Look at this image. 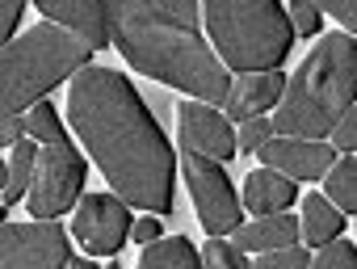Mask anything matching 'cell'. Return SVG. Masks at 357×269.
Masks as SVG:
<instances>
[{
    "label": "cell",
    "instance_id": "7402d4cb",
    "mask_svg": "<svg viewBox=\"0 0 357 269\" xmlns=\"http://www.w3.org/2000/svg\"><path fill=\"white\" fill-rule=\"evenodd\" d=\"M311 261H315L319 269H340V265H353V261H357V252H353V244H349V240H336V236H332V240H324V244H319V252H315Z\"/></svg>",
    "mask_w": 357,
    "mask_h": 269
},
{
    "label": "cell",
    "instance_id": "ac0fdd59",
    "mask_svg": "<svg viewBox=\"0 0 357 269\" xmlns=\"http://www.w3.org/2000/svg\"><path fill=\"white\" fill-rule=\"evenodd\" d=\"M324 181H328V202L336 210L353 215L357 210V160H353V152L344 160H332L328 173H324Z\"/></svg>",
    "mask_w": 357,
    "mask_h": 269
},
{
    "label": "cell",
    "instance_id": "603a6c76",
    "mask_svg": "<svg viewBox=\"0 0 357 269\" xmlns=\"http://www.w3.org/2000/svg\"><path fill=\"white\" fill-rule=\"evenodd\" d=\"M286 17H290V30L298 38H315L319 34V5H311V0H294Z\"/></svg>",
    "mask_w": 357,
    "mask_h": 269
},
{
    "label": "cell",
    "instance_id": "7a4b0ae2",
    "mask_svg": "<svg viewBox=\"0 0 357 269\" xmlns=\"http://www.w3.org/2000/svg\"><path fill=\"white\" fill-rule=\"evenodd\" d=\"M109 38L130 59L135 72L176 84L202 101H223L231 80L198 26L176 22L172 13L147 5V0H109Z\"/></svg>",
    "mask_w": 357,
    "mask_h": 269
},
{
    "label": "cell",
    "instance_id": "4fadbf2b",
    "mask_svg": "<svg viewBox=\"0 0 357 269\" xmlns=\"http://www.w3.org/2000/svg\"><path fill=\"white\" fill-rule=\"evenodd\" d=\"M278 97H282V72L265 68V72H240V84L227 89L223 105H227V118H240L244 122V118L278 105Z\"/></svg>",
    "mask_w": 357,
    "mask_h": 269
},
{
    "label": "cell",
    "instance_id": "cb8c5ba5",
    "mask_svg": "<svg viewBox=\"0 0 357 269\" xmlns=\"http://www.w3.org/2000/svg\"><path fill=\"white\" fill-rule=\"evenodd\" d=\"M269 134H273V126H269L265 118H257V114L244 118V130L236 134V152H257V148L269 139Z\"/></svg>",
    "mask_w": 357,
    "mask_h": 269
},
{
    "label": "cell",
    "instance_id": "484cf974",
    "mask_svg": "<svg viewBox=\"0 0 357 269\" xmlns=\"http://www.w3.org/2000/svg\"><path fill=\"white\" fill-rule=\"evenodd\" d=\"M22 9H26V0H0V47L13 38V26L22 22Z\"/></svg>",
    "mask_w": 357,
    "mask_h": 269
},
{
    "label": "cell",
    "instance_id": "5b68a950",
    "mask_svg": "<svg viewBox=\"0 0 357 269\" xmlns=\"http://www.w3.org/2000/svg\"><path fill=\"white\" fill-rule=\"evenodd\" d=\"M202 5H206V30L227 68L265 72L290 55L294 30L278 0H202Z\"/></svg>",
    "mask_w": 357,
    "mask_h": 269
},
{
    "label": "cell",
    "instance_id": "7c38bea8",
    "mask_svg": "<svg viewBox=\"0 0 357 269\" xmlns=\"http://www.w3.org/2000/svg\"><path fill=\"white\" fill-rule=\"evenodd\" d=\"M38 13L63 22L93 51L109 47V0H38Z\"/></svg>",
    "mask_w": 357,
    "mask_h": 269
},
{
    "label": "cell",
    "instance_id": "ffe728a7",
    "mask_svg": "<svg viewBox=\"0 0 357 269\" xmlns=\"http://www.w3.org/2000/svg\"><path fill=\"white\" fill-rule=\"evenodd\" d=\"M257 265L261 269H307L311 265V252L298 248V244H282V248H265V256Z\"/></svg>",
    "mask_w": 357,
    "mask_h": 269
},
{
    "label": "cell",
    "instance_id": "4dcf8cb0",
    "mask_svg": "<svg viewBox=\"0 0 357 269\" xmlns=\"http://www.w3.org/2000/svg\"><path fill=\"white\" fill-rule=\"evenodd\" d=\"M0 223H5V202H0Z\"/></svg>",
    "mask_w": 357,
    "mask_h": 269
},
{
    "label": "cell",
    "instance_id": "30bf717a",
    "mask_svg": "<svg viewBox=\"0 0 357 269\" xmlns=\"http://www.w3.org/2000/svg\"><path fill=\"white\" fill-rule=\"evenodd\" d=\"M176 126H181V144L198 156H211V160H227L236 156V134L227 126V118H219L211 105L202 101H190L176 109Z\"/></svg>",
    "mask_w": 357,
    "mask_h": 269
},
{
    "label": "cell",
    "instance_id": "9c48e42d",
    "mask_svg": "<svg viewBox=\"0 0 357 269\" xmlns=\"http://www.w3.org/2000/svg\"><path fill=\"white\" fill-rule=\"evenodd\" d=\"M72 231L80 236V244L97 256H114L122 244H126V231H130V215H126V202L118 194H89L76 210V223Z\"/></svg>",
    "mask_w": 357,
    "mask_h": 269
},
{
    "label": "cell",
    "instance_id": "9a60e30c",
    "mask_svg": "<svg viewBox=\"0 0 357 269\" xmlns=\"http://www.w3.org/2000/svg\"><path fill=\"white\" fill-rule=\"evenodd\" d=\"M294 240H298V219H290L286 210H273V215H261L248 227H236V248L240 252H265V248H282V244H294Z\"/></svg>",
    "mask_w": 357,
    "mask_h": 269
},
{
    "label": "cell",
    "instance_id": "83f0119b",
    "mask_svg": "<svg viewBox=\"0 0 357 269\" xmlns=\"http://www.w3.org/2000/svg\"><path fill=\"white\" fill-rule=\"evenodd\" d=\"M22 134H26V118H17V114L0 118V148H13Z\"/></svg>",
    "mask_w": 357,
    "mask_h": 269
},
{
    "label": "cell",
    "instance_id": "2e32d148",
    "mask_svg": "<svg viewBox=\"0 0 357 269\" xmlns=\"http://www.w3.org/2000/svg\"><path fill=\"white\" fill-rule=\"evenodd\" d=\"M340 227H344V210H336L328 198H307L303 202V219H298V236L311 244V248H319L324 240H332V236H340Z\"/></svg>",
    "mask_w": 357,
    "mask_h": 269
},
{
    "label": "cell",
    "instance_id": "44dd1931",
    "mask_svg": "<svg viewBox=\"0 0 357 269\" xmlns=\"http://www.w3.org/2000/svg\"><path fill=\"white\" fill-rule=\"evenodd\" d=\"M202 261L211 265V269H244L248 265V252H240L236 244H227V240H211L206 244V252H202Z\"/></svg>",
    "mask_w": 357,
    "mask_h": 269
},
{
    "label": "cell",
    "instance_id": "8fae6325",
    "mask_svg": "<svg viewBox=\"0 0 357 269\" xmlns=\"http://www.w3.org/2000/svg\"><path fill=\"white\" fill-rule=\"evenodd\" d=\"M257 152H261L265 169H282V173L294 177V181H315V177H324L328 164L336 160L328 144L294 139V134H278V139H265Z\"/></svg>",
    "mask_w": 357,
    "mask_h": 269
},
{
    "label": "cell",
    "instance_id": "d6986e66",
    "mask_svg": "<svg viewBox=\"0 0 357 269\" xmlns=\"http://www.w3.org/2000/svg\"><path fill=\"white\" fill-rule=\"evenodd\" d=\"M34 144L30 139H17L13 144V160H9V177H5V185H0V202L5 206H13L22 194H26V185H30V173H34Z\"/></svg>",
    "mask_w": 357,
    "mask_h": 269
},
{
    "label": "cell",
    "instance_id": "ba28073f",
    "mask_svg": "<svg viewBox=\"0 0 357 269\" xmlns=\"http://www.w3.org/2000/svg\"><path fill=\"white\" fill-rule=\"evenodd\" d=\"M68 231L59 223H13L0 231V265H22V269H51L68 265Z\"/></svg>",
    "mask_w": 357,
    "mask_h": 269
},
{
    "label": "cell",
    "instance_id": "f1b7e54d",
    "mask_svg": "<svg viewBox=\"0 0 357 269\" xmlns=\"http://www.w3.org/2000/svg\"><path fill=\"white\" fill-rule=\"evenodd\" d=\"M126 236H135L139 244H151V240L160 236V219H151V215H143L139 223H130V231H126Z\"/></svg>",
    "mask_w": 357,
    "mask_h": 269
},
{
    "label": "cell",
    "instance_id": "6da1fadb",
    "mask_svg": "<svg viewBox=\"0 0 357 269\" xmlns=\"http://www.w3.org/2000/svg\"><path fill=\"white\" fill-rule=\"evenodd\" d=\"M68 114L126 206L172 215V148L122 72L76 68L68 84Z\"/></svg>",
    "mask_w": 357,
    "mask_h": 269
},
{
    "label": "cell",
    "instance_id": "8992f818",
    "mask_svg": "<svg viewBox=\"0 0 357 269\" xmlns=\"http://www.w3.org/2000/svg\"><path fill=\"white\" fill-rule=\"evenodd\" d=\"M84 160H80V152H76V144L68 139V134L59 130L55 139H47L43 144V152L34 156V173H30V210H34V219H55V215H63L72 202H76V194H80V185H84Z\"/></svg>",
    "mask_w": 357,
    "mask_h": 269
},
{
    "label": "cell",
    "instance_id": "52a82bcc",
    "mask_svg": "<svg viewBox=\"0 0 357 269\" xmlns=\"http://www.w3.org/2000/svg\"><path fill=\"white\" fill-rule=\"evenodd\" d=\"M185 181H190V194H194V206H198V219L211 236H227L240 227V202H236V190L227 181V173L211 160V156H198L185 148Z\"/></svg>",
    "mask_w": 357,
    "mask_h": 269
},
{
    "label": "cell",
    "instance_id": "e0dca14e",
    "mask_svg": "<svg viewBox=\"0 0 357 269\" xmlns=\"http://www.w3.org/2000/svg\"><path fill=\"white\" fill-rule=\"evenodd\" d=\"M139 265L143 269H194V265H202V256L194 252V244L185 236H172V240H160L155 236L151 244H143Z\"/></svg>",
    "mask_w": 357,
    "mask_h": 269
},
{
    "label": "cell",
    "instance_id": "277c9868",
    "mask_svg": "<svg viewBox=\"0 0 357 269\" xmlns=\"http://www.w3.org/2000/svg\"><path fill=\"white\" fill-rule=\"evenodd\" d=\"M89 55L93 47L80 34L55 30V26H34L9 51L0 47V118L22 114V105H34L38 97H47Z\"/></svg>",
    "mask_w": 357,
    "mask_h": 269
},
{
    "label": "cell",
    "instance_id": "d4e9b609",
    "mask_svg": "<svg viewBox=\"0 0 357 269\" xmlns=\"http://www.w3.org/2000/svg\"><path fill=\"white\" fill-rule=\"evenodd\" d=\"M328 134H332V144H336L340 152H353V148H357V114H353V105L328 126Z\"/></svg>",
    "mask_w": 357,
    "mask_h": 269
},
{
    "label": "cell",
    "instance_id": "f546056e",
    "mask_svg": "<svg viewBox=\"0 0 357 269\" xmlns=\"http://www.w3.org/2000/svg\"><path fill=\"white\" fill-rule=\"evenodd\" d=\"M5 177H9V164H0V185H5Z\"/></svg>",
    "mask_w": 357,
    "mask_h": 269
},
{
    "label": "cell",
    "instance_id": "4316f807",
    "mask_svg": "<svg viewBox=\"0 0 357 269\" xmlns=\"http://www.w3.org/2000/svg\"><path fill=\"white\" fill-rule=\"evenodd\" d=\"M311 5H324L340 26H349V34H353V26H357V5L353 0H311Z\"/></svg>",
    "mask_w": 357,
    "mask_h": 269
},
{
    "label": "cell",
    "instance_id": "5bb4252c",
    "mask_svg": "<svg viewBox=\"0 0 357 269\" xmlns=\"http://www.w3.org/2000/svg\"><path fill=\"white\" fill-rule=\"evenodd\" d=\"M294 202V181L282 177L278 169H257L248 173L244 181V206L252 215H273V210H286Z\"/></svg>",
    "mask_w": 357,
    "mask_h": 269
},
{
    "label": "cell",
    "instance_id": "3957f363",
    "mask_svg": "<svg viewBox=\"0 0 357 269\" xmlns=\"http://www.w3.org/2000/svg\"><path fill=\"white\" fill-rule=\"evenodd\" d=\"M353 38L349 34H328L315 43V51L303 59L294 80L282 93V105L273 114L278 134H294V139H324L328 126L353 105Z\"/></svg>",
    "mask_w": 357,
    "mask_h": 269
}]
</instances>
